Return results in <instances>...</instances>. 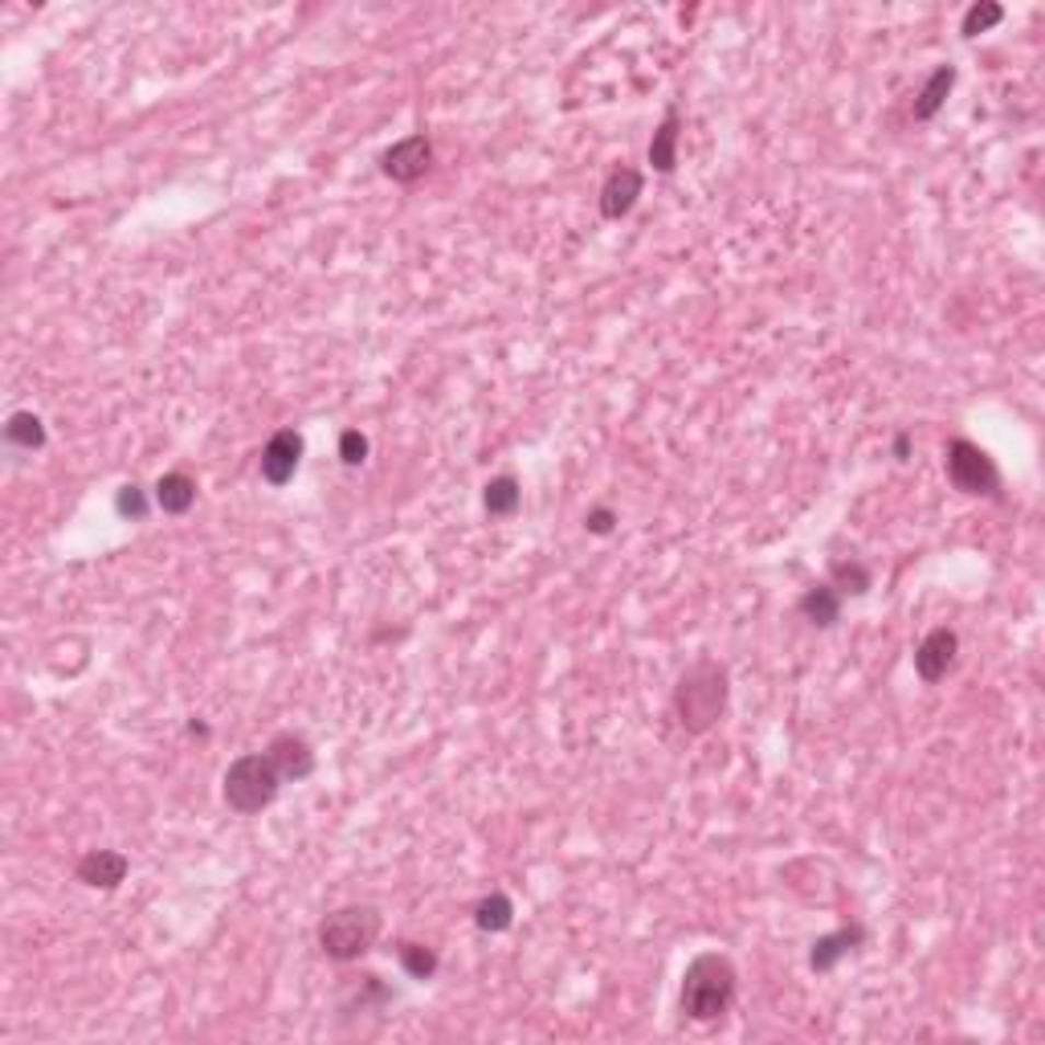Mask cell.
<instances>
[{
  "label": "cell",
  "instance_id": "obj_4",
  "mask_svg": "<svg viewBox=\"0 0 1045 1045\" xmlns=\"http://www.w3.org/2000/svg\"><path fill=\"white\" fill-rule=\"evenodd\" d=\"M278 789H283V777H278V768L269 763L266 751L238 756L221 780L225 805L233 808L238 817H254V813H262L266 805H274Z\"/></svg>",
  "mask_w": 1045,
  "mask_h": 1045
},
{
  "label": "cell",
  "instance_id": "obj_12",
  "mask_svg": "<svg viewBox=\"0 0 1045 1045\" xmlns=\"http://www.w3.org/2000/svg\"><path fill=\"white\" fill-rule=\"evenodd\" d=\"M866 940V931L853 923V927H841V931H829V935H822V940L813 943V952H808V968L813 972H829L837 968V960L850 956L858 943Z\"/></svg>",
  "mask_w": 1045,
  "mask_h": 1045
},
{
  "label": "cell",
  "instance_id": "obj_14",
  "mask_svg": "<svg viewBox=\"0 0 1045 1045\" xmlns=\"http://www.w3.org/2000/svg\"><path fill=\"white\" fill-rule=\"evenodd\" d=\"M196 503V482L184 474V470H172L164 479L156 482V507L164 515H188Z\"/></svg>",
  "mask_w": 1045,
  "mask_h": 1045
},
{
  "label": "cell",
  "instance_id": "obj_19",
  "mask_svg": "<svg viewBox=\"0 0 1045 1045\" xmlns=\"http://www.w3.org/2000/svg\"><path fill=\"white\" fill-rule=\"evenodd\" d=\"M829 584H834L841 597H866L870 588H874V576H870V567L858 564V560H837V564L829 567Z\"/></svg>",
  "mask_w": 1045,
  "mask_h": 1045
},
{
  "label": "cell",
  "instance_id": "obj_8",
  "mask_svg": "<svg viewBox=\"0 0 1045 1045\" xmlns=\"http://www.w3.org/2000/svg\"><path fill=\"white\" fill-rule=\"evenodd\" d=\"M956 654H960V638L956 629H931L923 642H919V650H915V674L923 678V682H940V678H948V670L956 666Z\"/></svg>",
  "mask_w": 1045,
  "mask_h": 1045
},
{
  "label": "cell",
  "instance_id": "obj_2",
  "mask_svg": "<svg viewBox=\"0 0 1045 1045\" xmlns=\"http://www.w3.org/2000/svg\"><path fill=\"white\" fill-rule=\"evenodd\" d=\"M735 985H739V976H735L732 960L719 956V952H702V956L690 960L687 976H682V997H678V1004H682V1013H687L690 1021L707 1025V1021H719V1017L732 1009Z\"/></svg>",
  "mask_w": 1045,
  "mask_h": 1045
},
{
  "label": "cell",
  "instance_id": "obj_9",
  "mask_svg": "<svg viewBox=\"0 0 1045 1045\" xmlns=\"http://www.w3.org/2000/svg\"><path fill=\"white\" fill-rule=\"evenodd\" d=\"M642 188H645V176L638 168L617 164L609 172V180H605V188H600V217H609V221L629 217L633 205H638V196H642Z\"/></svg>",
  "mask_w": 1045,
  "mask_h": 1045
},
{
  "label": "cell",
  "instance_id": "obj_23",
  "mask_svg": "<svg viewBox=\"0 0 1045 1045\" xmlns=\"http://www.w3.org/2000/svg\"><path fill=\"white\" fill-rule=\"evenodd\" d=\"M115 510H119V519H131V522H143L148 519V494H143V486H135V482H127V486H119V494H115Z\"/></svg>",
  "mask_w": 1045,
  "mask_h": 1045
},
{
  "label": "cell",
  "instance_id": "obj_15",
  "mask_svg": "<svg viewBox=\"0 0 1045 1045\" xmlns=\"http://www.w3.org/2000/svg\"><path fill=\"white\" fill-rule=\"evenodd\" d=\"M952 87H956V66H940L935 74L927 78V87L919 90V99H915V119L919 123L935 119L943 111V103H948Z\"/></svg>",
  "mask_w": 1045,
  "mask_h": 1045
},
{
  "label": "cell",
  "instance_id": "obj_24",
  "mask_svg": "<svg viewBox=\"0 0 1045 1045\" xmlns=\"http://www.w3.org/2000/svg\"><path fill=\"white\" fill-rule=\"evenodd\" d=\"M340 458H344V466H364L368 462V437L359 429H344L340 434Z\"/></svg>",
  "mask_w": 1045,
  "mask_h": 1045
},
{
  "label": "cell",
  "instance_id": "obj_5",
  "mask_svg": "<svg viewBox=\"0 0 1045 1045\" xmlns=\"http://www.w3.org/2000/svg\"><path fill=\"white\" fill-rule=\"evenodd\" d=\"M948 462V482L960 494H976V498H1001V470L988 458L985 449L968 441V437H952L943 449Z\"/></svg>",
  "mask_w": 1045,
  "mask_h": 1045
},
{
  "label": "cell",
  "instance_id": "obj_26",
  "mask_svg": "<svg viewBox=\"0 0 1045 1045\" xmlns=\"http://www.w3.org/2000/svg\"><path fill=\"white\" fill-rule=\"evenodd\" d=\"M891 449H895L898 462H911V434H907V429H903V434H895V446H891Z\"/></svg>",
  "mask_w": 1045,
  "mask_h": 1045
},
{
  "label": "cell",
  "instance_id": "obj_16",
  "mask_svg": "<svg viewBox=\"0 0 1045 1045\" xmlns=\"http://www.w3.org/2000/svg\"><path fill=\"white\" fill-rule=\"evenodd\" d=\"M650 164L662 176H670L674 164H678V111H670L654 131V139H650Z\"/></svg>",
  "mask_w": 1045,
  "mask_h": 1045
},
{
  "label": "cell",
  "instance_id": "obj_22",
  "mask_svg": "<svg viewBox=\"0 0 1045 1045\" xmlns=\"http://www.w3.org/2000/svg\"><path fill=\"white\" fill-rule=\"evenodd\" d=\"M1001 21H1004V4H997V0H980V4H972L968 13H964L960 33H964V37H980V33L997 30Z\"/></svg>",
  "mask_w": 1045,
  "mask_h": 1045
},
{
  "label": "cell",
  "instance_id": "obj_17",
  "mask_svg": "<svg viewBox=\"0 0 1045 1045\" xmlns=\"http://www.w3.org/2000/svg\"><path fill=\"white\" fill-rule=\"evenodd\" d=\"M519 503H522V491L510 474H498V479H491L482 486V507H486V515H494V519H510V515L519 510Z\"/></svg>",
  "mask_w": 1045,
  "mask_h": 1045
},
{
  "label": "cell",
  "instance_id": "obj_10",
  "mask_svg": "<svg viewBox=\"0 0 1045 1045\" xmlns=\"http://www.w3.org/2000/svg\"><path fill=\"white\" fill-rule=\"evenodd\" d=\"M269 763L278 768V777H283V784L290 780V784H299V780H307L314 772V747L302 739V735L295 732H283L274 735L266 747Z\"/></svg>",
  "mask_w": 1045,
  "mask_h": 1045
},
{
  "label": "cell",
  "instance_id": "obj_1",
  "mask_svg": "<svg viewBox=\"0 0 1045 1045\" xmlns=\"http://www.w3.org/2000/svg\"><path fill=\"white\" fill-rule=\"evenodd\" d=\"M727 694H732L727 670L719 666L715 657H699L694 666H687L682 678H678V687H674V711H678L682 732H711L723 719V711H727Z\"/></svg>",
  "mask_w": 1045,
  "mask_h": 1045
},
{
  "label": "cell",
  "instance_id": "obj_21",
  "mask_svg": "<svg viewBox=\"0 0 1045 1045\" xmlns=\"http://www.w3.org/2000/svg\"><path fill=\"white\" fill-rule=\"evenodd\" d=\"M401 968L413 976V980H434V972H437V952L434 948H425V943H401Z\"/></svg>",
  "mask_w": 1045,
  "mask_h": 1045
},
{
  "label": "cell",
  "instance_id": "obj_7",
  "mask_svg": "<svg viewBox=\"0 0 1045 1045\" xmlns=\"http://www.w3.org/2000/svg\"><path fill=\"white\" fill-rule=\"evenodd\" d=\"M302 449H307V446H302L299 429H278V434L266 441V449H262V462H257V470H262V482H269V486H286V482L299 474Z\"/></svg>",
  "mask_w": 1045,
  "mask_h": 1045
},
{
  "label": "cell",
  "instance_id": "obj_6",
  "mask_svg": "<svg viewBox=\"0 0 1045 1045\" xmlns=\"http://www.w3.org/2000/svg\"><path fill=\"white\" fill-rule=\"evenodd\" d=\"M429 164H434V143H429V135H409V139L392 143V148L380 156V172H384L389 180H397V184H413V180H421L425 172H429Z\"/></svg>",
  "mask_w": 1045,
  "mask_h": 1045
},
{
  "label": "cell",
  "instance_id": "obj_25",
  "mask_svg": "<svg viewBox=\"0 0 1045 1045\" xmlns=\"http://www.w3.org/2000/svg\"><path fill=\"white\" fill-rule=\"evenodd\" d=\"M612 527H617V510L612 507H593L584 515V531L588 536H612Z\"/></svg>",
  "mask_w": 1045,
  "mask_h": 1045
},
{
  "label": "cell",
  "instance_id": "obj_3",
  "mask_svg": "<svg viewBox=\"0 0 1045 1045\" xmlns=\"http://www.w3.org/2000/svg\"><path fill=\"white\" fill-rule=\"evenodd\" d=\"M384 931V919L376 907L368 903H356V907H340L331 911L323 923H319V948L323 956L335 960V964H352V960L368 956Z\"/></svg>",
  "mask_w": 1045,
  "mask_h": 1045
},
{
  "label": "cell",
  "instance_id": "obj_13",
  "mask_svg": "<svg viewBox=\"0 0 1045 1045\" xmlns=\"http://www.w3.org/2000/svg\"><path fill=\"white\" fill-rule=\"evenodd\" d=\"M801 617L817 629H834L841 621V593L834 584H813L805 597H801Z\"/></svg>",
  "mask_w": 1045,
  "mask_h": 1045
},
{
  "label": "cell",
  "instance_id": "obj_11",
  "mask_svg": "<svg viewBox=\"0 0 1045 1045\" xmlns=\"http://www.w3.org/2000/svg\"><path fill=\"white\" fill-rule=\"evenodd\" d=\"M127 853L119 850H90L82 862H78V882H87L94 891H115L123 879H127Z\"/></svg>",
  "mask_w": 1045,
  "mask_h": 1045
},
{
  "label": "cell",
  "instance_id": "obj_18",
  "mask_svg": "<svg viewBox=\"0 0 1045 1045\" xmlns=\"http://www.w3.org/2000/svg\"><path fill=\"white\" fill-rule=\"evenodd\" d=\"M510 923H515V903H510L503 891L479 898V907H474V927H479V931L498 935V931H507Z\"/></svg>",
  "mask_w": 1045,
  "mask_h": 1045
},
{
  "label": "cell",
  "instance_id": "obj_20",
  "mask_svg": "<svg viewBox=\"0 0 1045 1045\" xmlns=\"http://www.w3.org/2000/svg\"><path fill=\"white\" fill-rule=\"evenodd\" d=\"M4 441L13 449H42L45 446V421L37 413H13L4 425Z\"/></svg>",
  "mask_w": 1045,
  "mask_h": 1045
}]
</instances>
